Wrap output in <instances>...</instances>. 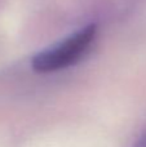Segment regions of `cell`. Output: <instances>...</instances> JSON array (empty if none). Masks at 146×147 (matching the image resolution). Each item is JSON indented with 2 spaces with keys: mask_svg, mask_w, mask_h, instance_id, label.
I'll list each match as a JSON object with an SVG mask.
<instances>
[{
  "mask_svg": "<svg viewBox=\"0 0 146 147\" xmlns=\"http://www.w3.org/2000/svg\"><path fill=\"white\" fill-rule=\"evenodd\" d=\"M96 26L89 25L65 39L58 45L34 57L32 67L38 72H52L69 67L87 52L96 36Z\"/></svg>",
  "mask_w": 146,
  "mask_h": 147,
  "instance_id": "cell-1",
  "label": "cell"
},
{
  "mask_svg": "<svg viewBox=\"0 0 146 147\" xmlns=\"http://www.w3.org/2000/svg\"><path fill=\"white\" fill-rule=\"evenodd\" d=\"M136 147H146V136H145L144 138H142V140H141V142H140V143H139V145H137Z\"/></svg>",
  "mask_w": 146,
  "mask_h": 147,
  "instance_id": "cell-2",
  "label": "cell"
}]
</instances>
